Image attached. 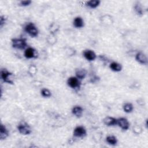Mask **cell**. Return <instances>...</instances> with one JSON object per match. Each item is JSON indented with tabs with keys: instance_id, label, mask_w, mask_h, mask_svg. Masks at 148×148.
I'll return each instance as SVG.
<instances>
[{
	"instance_id": "obj_10",
	"label": "cell",
	"mask_w": 148,
	"mask_h": 148,
	"mask_svg": "<svg viewBox=\"0 0 148 148\" xmlns=\"http://www.w3.org/2000/svg\"><path fill=\"white\" fill-rule=\"evenodd\" d=\"M83 56L86 60L90 61H94L97 57L96 54L91 50H84L83 52Z\"/></svg>"
},
{
	"instance_id": "obj_3",
	"label": "cell",
	"mask_w": 148,
	"mask_h": 148,
	"mask_svg": "<svg viewBox=\"0 0 148 148\" xmlns=\"http://www.w3.org/2000/svg\"><path fill=\"white\" fill-rule=\"evenodd\" d=\"M19 132L23 135H29L31 132L30 126L25 122H21L17 127Z\"/></svg>"
},
{
	"instance_id": "obj_15",
	"label": "cell",
	"mask_w": 148,
	"mask_h": 148,
	"mask_svg": "<svg viewBox=\"0 0 148 148\" xmlns=\"http://www.w3.org/2000/svg\"><path fill=\"white\" fill-rule=\"evenodd\" d=\"M109 67L111 70L114 72H120L122 69V65L117 62H112L110 64Z\"/></svg>"
},
{
	"instance_id": "obj_5",
	"label": "cell",
	"mask_w": 148,
	"mask_h": 148,
	"mask_svg": "<svg viewBox=\"0 0 148 148\" xmlns=\"http://www.w3.org/2000/svg\"><path fill=\"white\" fill-rule=\"evenodd\" d=\"M67 84L72 88H79L80 86L79 79L77 77L74 76H72L68 78L67 80Z\"/></svg>"
},
{
	"instance_id": "obj_12",
	"label": "cell",
	"mask_w": 148,
	"mask_h": 148,
	"mask_svg": "<svg viewBox=\"0 0 148 148\" xmlns=\"http://www.w3.org/2000/svg\"><path fill=\"white\" fill-rule=\"evenodd\" d=\"M72 113L76 117H80L83 113V109L80 106H75L72 109Z\"/></svg>"
},
{
	"instance_id": "obj_13",
	"label": "cell",
	"mask_w": 148,
	"mask_h": 148,
	"mask_svg": "<svg viewBox=\"0 0 148 148\" xmlns=\"http://www.w3.org/2000/svg\"><path fill=\"white\" fill-rule=\"evenodd\" d=\"M73 25L77 28H82L84 26V21L81 17H76L73 20Z\"/></svg>"
},
{
	"instance_id": "obj_16",
	"label": "cell",
	"mask_w": 148,
	"mask_h": 148,
	"mask_svg": "<svg viewBox=\"0 0 148 148\" xmlns=\"http://www.w3.org/2000/svg\"><path fill=\"white\" fill-rule=\"evenodd\" d=\"M8 136V131L7 129L6 128L5 126H4L3 124L1 125V128H0V138L1 140L5 139Z\"/></svg>"
},
{
	"instance_id": "obj_8",
	"label": "cell",
	"mask_w": 148,
	"mask_h": 148,
	"mask_svg": "<svg viewBox=\"0 0 148 148\" xmlns=\"http://www.w3.org/2000/svg\"><path fill=\"white\" fill-rule=\"evenodd\" d=\"M135 60L141 64H147V58L145 53L142 51L138 52L135 56Z\"/></svg>"
},
{
	"instance_id": "obj_4",
	"label": "cell",
	"mask_w": 148,
	"mask_h": 148,
	"mask_svg": "<svg viewBox=\"0 0 148 148\" xmlns=\"http://www.w3.org/2000/svg\"><path fill=\"white\" fill-rule=\"evenodd\" d=\"M1 78L3 80V82L8 83L9 84L13 83V74L6 70H2L1 71Z\"/></svg>"
},
{
	"instance_id": "obj_14",
	"label": "cell",
	"mask_w": 148,
	"mask_h": 148,
	"mask_svg": "<svg viewBox=\"0 0 148 148\" xmlns=\"http://www.w3.org/2000/svg\"><path fill=\"white\" fill-rule=\"evenodd\" d=\"M75 73H76V77H77L79 79L82 80V79H83L86 77L87 72L84 69L79 68V69H76Z\"/></svg>"
},
{
	"instance_id": "obj_7",
	"label": "cell",
	"mask_w": 148,
	"mask_h": 148,
	"mask_svg": "<svg viewBox=\"0 0 148 148\" xmlns=\"http://www.w3.org/2000/svg\"><path fill=\"white\" fill-rule=\"evenodd\" d=\"M117 124L123 130H127L130 127V123L124 117H121L117 119Z\"/></svg>"
},
{
	"instance_id": "obj_1",
	"label": "cell",
	"mask_w": 148,
	"mask_h": 148,
	"mask_svg": "<svg viewBox=\"0 0 148 148\" xmlns=\"http://www.w3.org/2000/svg\"><path fill=\"white\" fill-rule=\"evenodd\" d=\"M25 31L28 34L29 36L32 38H35L38 36L39 31L36 27L32 23H28L24 27Z\"/></svg>"
},
{
	"instance_id": "obj_11",
	"label": "cell",
	"mask_w": 148,
	"mask_h": 148,
	"mask_svg": "<svg viewBox=\"0 0 148 148\" xmlns=\"http://www.w3.org/2000/svg\"><path fill=\"white\" fill-rule=\"evenodd\" d=\"M117 119L110 116L106 117L103 120V122L104 124L107 126L115 125L117 124Z\"/></svg>"
},
{
	"instance_id": "obj_9",
	"label": "cell",
	"mask_w": 148,
	"mask_h": 148,
	"mask_svg": "<svg viewBox=\"0 0 148 148\" xmlns=\"http://www.w3.org/2000/svg\"><path fill=\"white\" fill-rule=\"evenodd\" d=\"M24 56L27 58H33L38 57L36 51L32 47H28L24 51Z\"/></svg>"
},
{
	"instance_id": "obj_20",
	"label": "cell",
	"mask_w": 148,
	"mask_h": 148,
	"mask_svg": "<svg viewBox=\"0 0 148 148\" xmlns=\"http://www.w3.org/2000/svg\"><path fill=\"white\" fill-rule=\"evenodd\" d=\"M134 107L131 103H125L123 105V110L126 113H131L133 110Z\"/></svg>"
},
{
	"instance_id": "obj_18",
	"label": "cell",
	"mask_w": 148,
	"mask_h": 148,
	"mask_svg": "<svg viewBox=\"0 0 148 148\" xmlns=\"http://www.w3.org/2000/svg\"><path fill=\"white\" fill-rule=\"evenodd\" d=\"M134 10L136 14L138 16H142L143 14V9L139 3H137L134 6Z\"/></svg>"
},
{
	"instance_id": "obj_6",
	"label": "cell",
	"mask_w": 148,
	"mask_h": 148,
	"mask_svg": "<svg viewBox=\"0 0 148 148\" xmlns=\"http://www.w3.org/2000/svg\"><path fill=\"white\" fill-rule=\"evenodd\" d=\"M86 135V130L83 126H77L73 131V135L75 137L82 138Z\"/></svg>"
},
{
	"instance_id": "obj_21",
	"label": "cell",
	"mask_w": 148,
	"mask_h": 148,
	"mask_svg": "<svg viewBox=\"0 0 148 148\" xmlns=\"http://www.w3.org/2000/svg\"><path fill=\"white\" fill-rule=\"evenodd\" d=\"M41 95L45 98H49L51 95V91L47 88H43L41 91Z\"/></svg>"
},
{
	"instance_id": "obj_2",
	"label": "cell",
	"mask_w": 148,
	"mask_h": 148,
	"mask_svg": "<svg viewBox=\"0 0 148 148\" xmlns=\"http://www.w3.org/2000/svg\"><path fill=\"white\" fill-rule=\"evenodd\" d=\"M12 46L17 49L23 50L25 49L27 45L26 40L23 38H14L12 39Z\"/></svg>"
},
{
	"instance_id": "obj_19",
	"label": "cell",
	"mask_w": 148,
	"mask_h": 148,
	"mask_svg": "<svg viewBox=\"0 0 148 148\" xmlns=\"http://www.w3.org/2000/svg\"><path fill=\"white\" fill-rule=\"evenodd\" d=\"M106 140L109 144H110L111 145H116V143L117 142L116 137H115L114 136H113V135L108 136L106 138Z\"/></svg>"
},
{
	"instance_id": "obj_17",
	"label": "cell",
	"mask_w": 148,
	"mask_h": 148,
	"mask_svg": "<svg viewBox=\"0 0 148 148\" xmlns=\"http://www.w3.org/2000/svg\"><path fill=\"white\" fill-rule=\"evenodd\" d=\"M100 3H101V1L99 0H91V1H87L86 5L90 8L94 9L98 7Z\"/></svg>"
},
{
	"instance_id": "obj_22",
	"label": "cell",
	"mask_w": 148,
	"mask_h": 148,
	"mask_svg": "<svg viewBox=\"0 0 148 148\" xmlns=\"http://www.w3.org/2000/svg\"><path fill=\"white\" fill-rule=\"evenodd\" d=\"M32 3V1L30 0H24V1H21L20 2V5L22 6H27L29 5Z\"/></svg>"
},
{
	"instance_id": "obj_23",
	"label": "cell",
	"mask_w": 148,
	"mask_h": 148,
	"mask_svg": "<svg viewBox=\"0 0 148 148\" xmlns=\"http://www.w3.org/2000/svg\"><path fill=\"white\" fill-rule=\"evenodd\" d=\"M5 20H6V18H5V16H1V18H0V25H1V27H2L3 24L5 22Z\"/></svg>"
}]
</instances>
